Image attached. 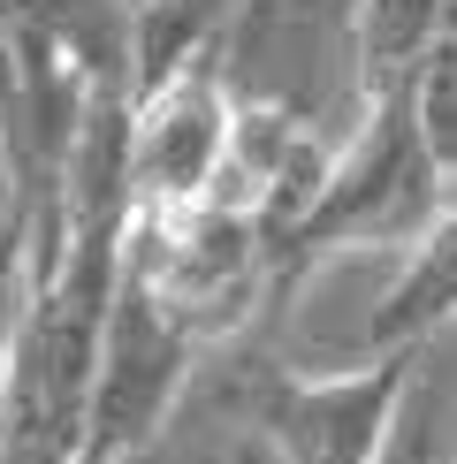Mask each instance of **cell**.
Wrapping results in <instances>:
<instances>
[{
	"mask_svg": "<svg viewBox=\"0 0 457 464\" xmlns=\"http://www.w3.org/2000/svg\"><path fill=\"white\" fill-rule=\"evenodd\" d=\"M442 206H450V176L434 168L427 138H419L412 100L404 92H381L366 107V122L335 145L328 176H320L313 206H305V221L282 244V259H275L282 297L297 282H313L320 266H335V259H366V251L404 259Z\"/></svg>",
	"mask_w": 457,
	"mask_h": 464,
	"instance_id": "obj_1",
	"label": "cell"
},
{
	"mask_svg": "<svg viewBox=\"0 0 457 464\" xmlns=\"http://www.w3.org/2000/svg\"><path fill=\"white\" fill-rule=\"evenodd\" d=\"M122 282H138L199 351L237 343L259 313H275V244L244 214L199 198L183 214H130L122 228Z\"/></svg>",
	"mask_w": 457,
	"mask_h": 464,
	"instance_id": "obj_2",
	"label": "cell"
},
{
	"mask_svg": "<svg viewBox=\"0 0 457 464\" xmlns=\"http://www.w3.org/2000/svg\"><path fill=\"white\" fill-rule=\"evenodd\" d=\"M221 76L237 100L282 107L343 145L374 107L358 76V0H237Z\"/></svg>",
	"mask_w": 457,
	"mask_h": 464,
	"instance_id": "obj_3",
	"label": "cell"
},
{
	"mask_svg": "<svg viewBox=\"0 0 457 464\" xmlns=\"http://www.w3.org/2000/svg\"><path fill=\"white\" fill-rule=\"evenodd\" d=\"M199 343L183 335L138 282H114L100 351H92L84 389V464H130L168 434L176 403L199 381Z\"/></svg>",
	"mask_w": 457,
	"mask_h": 464,
	"instance_id": "obj_4",
	"label": "cell"
},
{
	"mask_svg": "<svg viewBox=\"0 0 457 464\" xmlns=\"http://www.w3.org/2000/svg\"><path fill=\"white\" fill-rule=\"evenodd\" d=\"M228 138H237V92L221 62H199L168 84L130 100V138H122V183L130 214H183L221 183Z\"/></svg>",
	"mask_w": 457,
	"mask_h": 464,
	"instance_id": "obj_5",
	"label": "cell"
},
{
	"mask_svg": "<svg viewBox=\"0 0 457 464\" xmlns=\"http://www.w3.org/2000/svg\"><path fill=\"white\" fill-rule=\"evenodd\" d=\"M328 160H335V145L320 138L313 122H297V114H282V107L237 100V138H228L221 183L206 190V198L228 206V214H244L267 244H275V259H282V244H290V228L305 221V206H313Z\"/></svg>",
	"mask_w": 457,
	"mask_h": 464,
	"instance_id": "obj_6",
	"label": "cell"
},
{
	"mask_svg": "<svg viewBox=\"0 0 457 464\" xmlns=\"http://www.w3.org/2000/svg\"><path fill=\"white\" fill-rule=\"evenodd\" d=\"M450 320H457V198L427 221V237L396 259L389 289L374 297L366 335H358V365L366 358H419Z\"/></svg>",
	"mask_w": 457,
	"mask_h": 464,
	"instance_id": "obj_7",
	"label": "cell"
},
{
	"mask_svg": "<svg viewBox=\"0 0 457 464\" xmlns=\"http://www.w3.org/2000/svg\"><path fill=\"white\" fill-rule=\"evenodd\" d=\"M442 0H358V76H366V100L381 92H404L419 53L434 38Z\"/></svg>",
	"mask_w": 457,
	"mask_h": 464,
	"instance_id": "obj_8",
	"label": "cell"
},
{
	"mask_svg": "<svg viewBox=\"0 0 457 464\" xmlns=\"http://www.w3.org/2000/svg\"><path fill=\"white\" fill-rule=\"evenodd\" d=\"M404 100H412V122H419V138H427L434 168H442L450 190H457V0H442V15H434V38H427V53H419Z\"/></svg>",
	"mask_w": 457,
	"mask_h": 464,
	"instance_id": "obj_9",
	"label": "cell"
},
{
	"mask_svg": "<svg viewBox=\"0 0 457 464\" xmlns=\"http://www.w3.org/2000/svg\"><path fill=\"white\" fill-rule=\"evenodd\" d=\"M228 464H275V450H267V441H252V434H237V457Z\"/></svg>",
	"mask_w": 457,
	"mask_h": 464,
	"instance_id": "obj_10",
	"label": "cell"
},
{
	"mask_svg": "<svg viewBox=\"0 0 457 464\" xmlns=\"http://www.w3.org/2000/svg\"><path fill=\"white\" fill-rule=\"evenodd\" d=\"M107 8H122L130 24H138V15H145V8H160V0H107Z\"/></svg>",
	"mask_w": 457,
	"mask_h": 464,
	"instance_id": "obj_11",
	"label": "cell"
},
{
	"mask_svg": "<svg viewBox=\"0 0 457 464\" xmlns=\"http://www.w3.org/2000/svg\"><path fill=\"white\" fill-rule=\"evenodd\" d=\"M434 464H457V457H450V450H442V457H434Z\"/></svg>",
	"mask_w": 457,
	"mask_h": 464,
	"instance_id": "obj_12",
	"label": "cell"
}]
</instances>
